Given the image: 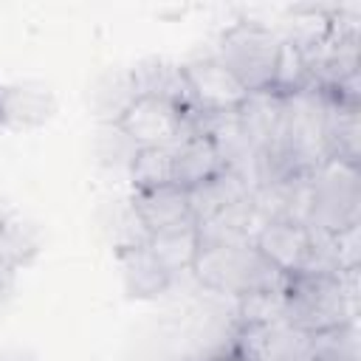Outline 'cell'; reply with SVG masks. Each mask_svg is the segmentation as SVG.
<instances>
[{
  "label": "cell",
  "instance_id": "1",
  "mask_svg": "<svg viewBox=\"0 0 361 361\" xmlns=\"http://www.w3.org/2000/svg\"><path fill=\"white\" fill-rule=\"evenodd\" d=\"M358 274H293L288 276L285 316L282 322L305 330L322 333L350 319H358Z\"/></svg>",
  "mask_w": 361,
  "mask_h": 361
},
{
  "label": "cell",
  "instance_id": "2",
  "mask_svg": "<svg viewBox=\"0 0 361 361\" xmlns=\"http://www.w3.org/2000/svg\"><path fill=\"white\" fill-rule=\"evenodd\" d=\"M192 274L203 290L226 296V299H237V296H243L248 290H259V288H285V282H288V276L279 274L257 251V245L251 240L200 245Z\"/></svg>",
  "mask_w": 361,
  "mask_h": 361
},
{
  "label": "cell",
  "instance_id": "3",
  "mask_svg": "<svg viewBox=\"0 0 361 361\" xmlns=\"http://www.w3.org/2000/svg\"><path fill=\"white\" fill-rule=\"evenodd\" d=\"M282 34L262 20H237L217 37L214 56L240 79L248 93H259L271 87L276 56H279Z\"/></svg>",
  "mask_w": 361,
  "mask_h": 361
},
{
  "label": "cell",
  "instance_id": "4",
  "mask_svg": "<svg viewBox=\"0 0 361 361\" xmlns=\"http://www.w3.org/2000/svg\"><path fill=\"white\" fill-rule=\"evenodd\" d=\"M307 226L336 234L361 223V166L324 161L310 172Z\"/></svg>",
  "mask_w": 361,
  "mask_h": 361
},
{
  "label": "cell",
  "instance_id": "5",
  "mask_svg": "<svg viewBox=\"0 0 361 361\" xmlns=\"http://www.w3.org/2000/svg\"><path fill=\"white\" fill-rule=\"evenodd\" d=\"M135 147L172 149L186 133V110L161 96H135L113 121Z\"/></svg>",
  "mask_w": 361,
  "mask_h": 361
},
{
  "label": "cell",
  "instance_id": "6",
  "mask_svg": "<svg viewBox=\"0 0 361 361\" xmlns=\"http://www.w3.org/2000/svg\"><path fill=\"white\" fill-rule=\"evenodd\" d=\"M180 68H183V79H186L192 104L203 113H231L248 96V90L240 85V79L214 54L186 59V62H180Z\"/></svg>",
  "mask_w": 361,
  "mask_h": 361
},
{
  "label": "cell",
  "instance_id": "7",
  "mask_svg": "<svg viewBox=\"0 0 361 361\" xmlns=\"http://www.w3.org/2000/svg\"><path fill=\"white\" fill-rule=\"evenodd\" d=\"M257 251L285 276L302 274L313 251V231L299 220H262L251 234Z\"/></svg>",
  "mask_w": 361,
  "mask_h": 361
},
{
  "label": "cell",
  "instance_id": "8",
  "mask_svg": "<svg viewBox=\"0 0 361 361\" xmlns=\"http://www.w3.org/2000/svg\"><path fill=\"white\" fill-rule=\"evenodd\" d=\"M116 262H118V274H121V285H124L127 299H135V302L161 299L169 290V285L175 282L166 274V268L152 257L147 243L118 245Z\"/></svg>",
  "mask_w": 361,
  "mask_h": 361
},
{
  "label": "cell",
  "instance_id": "9",
  "mask_svg": "<svg viewBox=\"0 0 361 361\" xmlns=\"http://www.w3.org/2000/svg\"><path fill=\"white\" fill-rule=\"evenodd\" d=\"M226 169L214 141L203 133H186L175 147H172V183L180 189H195L214 175Z\"/></svg>",
  "mask_w": 361,
  "mask_h": 361
},
{
  "label": "cell",
  "instance_id": "10",
  "mask_svg": "<svg viewBox=\"0 0 361 361\" xmlns=\"http://www.w3.org/2000/svg\"><path fill=\"white\" fill-rule=\"evenodd\" d=\"M130 209L138 217V223L144 226L147 234L164 231L169 226H178L183 220L192 217L189 212V195L186 189L166 183L158 189H144V192H133L130 195Z\"/></svg>",
  "mask_w": 361,
  "mask_h": 361
},
{
  "label": "cell",
  "instance_id": "11",
  "mask_svg": "<svg viewBox=\"0 0 361 361\" xmlns=\"http://www.w3.org/2000/svg\"><path fill=\"white\" fill-rule=\"evenodd\" d=\"M130 79H133L135 96H161V99L175 102L186 113L197 110L192 104L189 87L183 79V68L178 62H169L164 56H149V59L130 68Z\"/></svg>",
  "mask_w": 361,
  "mask_h": 361
},
{
  "label": "cell",
  "instance_id": "12",
  "mask_svg": "<svg viewBox=\"0 0 361 361\" xmlns=\"http://www.w3.org/2000/svg\"><path fill=\"white\" fill-rule=\"evenodd\" d=\"M324 99V149L327 161L361 166V107Z\"/></svg>",
  "mask_w": 361,
  "mask_h": 361
},
{
  "label": "cell",
  "instance_id": "13",
  "mask_svg": "<svg viewBox=\"0 0 361 361\" xmlns=\"http://www.w3.org/2000/svg\"><path fill=\"white\" fill-rule=\"evenodd\" d=\"M147 248L152 257L166 268V274L175 279L178 274L192 271L197 251H200V237H197V223L189 217L178 226H169L164 231H155L147 237Z\"/></svg>",
  "mask_w": 361,
  "mask_h": 361
},
{
  "label": "cell",
  "instance_id": "14",
  "mask_svg": "<svg viewBox=\"0 0 361 361\" xmlns=\"http://www.w3.org/2000/svg\"><path fill=\"white\" fill-rule=\"evenodd\" d=\"M251 192H254L251 183H248L240 172L223 169V172L214 175L212 180H206V183H200V186H195V189L186 192V195H189L192 220H195V223L209 220L212 214H217V212H223L226 206H231V203L248 197Z\"/></svg>",
  "mask_w": 361,
  "mask_h": 361
},
{
  "label": "cell",
  "instance_id": "15",
  "mask_svg": "<svg viewBox=\"0 0 361 361\" xmlns=\"http://www.w3.org/2000/svg\"><path fill=\"white\" fill-rule=\"evenodd\" d=\"M56 110V99L48 87L8 85L3 87V124L6 127H39Z\"/></svg>",
  "mask_w": 361,
  "mask_h": 361
},
{
  "label": "cell",
  "instance_id": "16",
  "mask_svg": "<svg viewBox=\"0 0 361 361\" xmlns=\"http://www.w3.org/2000/svg\"><path fill=\"white\" fill-rule=\"evenodd\" d=\"M39 248H42V231L37 223L20 214L0 217V265L20 271L39 254Z\"/></svg>",
  "mask_w": 361,
  "mask_h": 361
},
{
  "label": "cell",
  "instance_id": "17",
  "mask_svg": "<svg viewBox=\"0 0 361 361\" xmlns=\"http://www.w3.org/2000/svg\"><path fill=\"white\" fill-rule=\"evenodd\" d=\"M268 90L276 93V96H282V99H290V96H299V93L313 90L307 59H305L302 48L290 37H282L276 68H274V79H271V87Z\"/></svg>",
  "mask_w": 361,
  "mask_h": 361
},
{
  "label": "cell",
  "instance_id": "18",
  "mask_svg": "<svg viewBox=\"0 0 361 361\" xmlns=\"http://www.w3.org/2000/svg\"><path fill=\"white\" fill-rule=\"evenodd\" d=\"M285 316L282 288H259L234 299V322L240 327H271Z\"/></svg>",
  "mask_w": 361,
  "mask_h": 361
},
{
  "label": "cell",
  "instance_id": "19",
  "mask_svg": "<svg viewBox=\"0 0 361 361\" xmlns=\"http://www.w3.org/2000/svg\"><path fill=\"white\" fill-rule=\"evenodd\" d=\"M259 361H316L313 336L288 322H276L265 330Z\"/></svg>",
  "mask_w": 361,
  "mask_h": 361
},
{
  "label": "cell",
  "instance_id": "20",
  "mask_svg": "<svg viewBox=\"0 0 361 361\" xmlns=\"http://www.w3.org/2000/svg\"><path fill=\"white\" fill-rule=\"evenodd\" d=\"M130 186L133 192H144V189H158L172 183V149L164 147H138L130 166Z\"/></svg>",
  "mask_w": 361,
  "mask_h": 361
},
{
  "label": "cell",
  "instance_id": "21",
  "mask_svg": "<svg viewBox=\"0 0 361 361\" xmlns=\"http://www.w3.org/2000/svg\"><path fill=\"white\" fill-rule=\"evenodd\" d=\"M313 358L316 361H361L358 319H350L330 330L313 333Z\"/></svg>",
  "mask_w": 361,
  "mask_h": 361
},
{
  "label": "cell",
  "instance_id": "22",
  "mask_svg": "<svg viewBox=\"0 0 361 361\" xmlns=\"http://www.w3.org/2000/svg\"><path fill=\"white\" fill-rule=\"evenodd\" d=\"M93 96H96V110H99V116H102L104 121H116V118L124 113V107L135 99L133 79H130V68L104 73V76L99 79Z\"/></svg>",
  "mask_w": 361,
  "mask_h": 361
},
{
  "label": "cell",
  "instance_id": "23",
  "mask_svg": "<svg viewBox=\"0 0 361 361\" xmlns=\"http://www.w3.org/2000/svg\"><path fill=\"white\" fill-rule=\"evenodd\" d=\"M135 144L113 124V121H102L99 130V158L104 166H130L133 155H135Z\"/></svg>",
  "mask_w": 361,
  "mask_h": 361
},
{
  "label": "cell",
  "instance_id": "24",
  "mask_svg": "<svg viewBox=\"0 0 361 361\" xmlns=\"http://www.w3.org/2000/svg\"><path fill=\"white\" fill-rule=\"evenodd\" d=\"M330 245H333L338 274H358V268H361V223L330 234Z\"/></svg>",
  "mask_w": 361,
  "mask_h": 361
},
{
  "label": "cell",
  "instance_id": "25",
  "mask_svg": "<svg viewBox=\"0 0 361 361\" xmlns=\"http://www.w3.org/2000/svg\"><path fill=\"white\" fill-rule=\"evenodd\" d=\"M14 276H17V271L0 265V305L11 296V290H14Z\"/></svg>",
  "mask_w": 361,
  "mask_h": 361
},
{
  "label": "cell",
  "instance_id": "26",
  "mask_svg": "<svg viewBox=\"0 0 361 361\" xmlns=\"http://www.w3.org/2000/svg\"><path fill=\"white\" fill-rule=\"evenodd\" d=\"M200 361H251V358H245V355L237 353L234 347H226V350H217V353H212V355H206V358H200Z\"/></svg>",
  "mask_w": 361,
  "mask_h": 361
},
{
  "label": "cell",
  "instance_id": "27",
  "mask_svg": "<svg viewBox=\"0 0 361 361\" xmlns=\"http://www.w3.org/2000/svg\"><path fill=\"white\" fill-rule=\"evenodd\" d=\"M169 361H200L197 355H189V353H180V355H175V358H169Z\"/></svg>",
  "mask_w": 361,
  "mask_h": 361
},
{
  "label": "cell",
  "instance_id": "28",
  "mask_svg": "<svg viewBox=\"0 0 361 361\" xmlns=\"http://www.w3.org/2000/svg\"><path fill=\"white\" fill-rule=\"evenodd\" d=\"M6 124H3V85H0V130H3Z\"/></svg>",
  "mask_w": 361,
  "mask_h": 361
}]
</instances>
